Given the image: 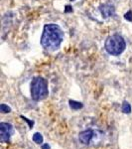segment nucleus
<instances>
[{
    "mask_svg": "<svg viewBox=\"0 0 132 149\" xmlns=\"http://www.w3.org/2000/svg\"><path fill=\"white\" fill-rule=\"evenodd\" d=\"M64 40V32L59 25L50 23L44 26L41 37V45L49 51H56Z\"/></svg>",
    "mask_w": 132,
    "mask_h": 149,
    "instance_id": "obj_1",
    "label": "nucleus"
},
{
    "mask_svg": "<svg viewBox=\"0 0 132 149\" xmlns=\"http://www.w3.org/2000/svg\"><path fill=\"white\" fill-rule=\"evenodd\" d=\"M49 95L48 83L42 77H36L31 83V97L36 102L46 98Z\"/></svg>",
    "mask_w": 132,
    "mask_h": 149,
    "instance_id": "obj_2",
    "label": "nucleus"
},
{
    "mask_svg": "<svg viewBox=\"0 0 132 149\" xmlns=\"http://www.w3.org/2000/svg\"><path fill=\"white\" fill-rule=\"evenodd\" d=\"M105 50L107 53L112 56H119L120 54L124 52L126 48L125 40L121 37L120 35L115 34L112 36H109L105 41Z\"/></svg>",
    "mask_w": 132,
    "mask_h": 149,
    "instance_id": "obj_3",
    "label": "nucleus"
},
{
    "mask_svg": "<svg viewBox=\"0 0 132 149\" xmlns=\"http://www.w3.org/2000/svg\"><path fill=\"white\" fill-rule=\"evenodd\" d=\"M13 134V126L7 122L0 123V140L1 142H8Z\"/></svg>",
    "mask_w": 132,
    "mask_h": 149,
    "instance_id": "obj_4",
    "label": "nucleus"
},
{
    "mask_svg": "<svg viewBox=\"0 0 132 149\" xmlns=\"http://www.w3.org/2000/svg\"><path fill=\"white\" fill-rule=\"evenodd\" d=\"M94 138V131L92 129H88V130H83L80 132L79 134V140L83 145H88Z\"/></svg>",
    "mask_w": 132,
    "mask_h": 149,
    "instance_id": "obj_5",
    "label": "nucleus"
},
{
    "mask_svg": "<svg viewBox=\"0 0 132 149\" xmlns=\"http://www.w3.org/2000/svg\"><path fill=\"white\" fill-rule=\"evenodd\" d=\"M99 11L101 13L102 17L104 18H108L114 15L115 13V8L113 5L111 4H104V5H100Z\"/></svg>",
    "mask_w": 132,
    "mask_h": 149,
    "instance_id": "obj_6",
    "label": "nucleus"
},
{
    "mask_svg": "<svg viewBox=\"0 0 132 149\" xmlns=\"http://www.w3.org/2000/svg\"><path fill=\"white\" fill-rule=\"evenodd\" d=\"M69 107L74 110L81 109H83V103L80 102H76V100H69Z\"/></svg>",
    "mask_w": 132,
    "mask_h": 149,
    "instance_id": "obj_7",
    "label": "nucleus"
},
{
    "mask_svg": "<svg viewBox=\"0 0 132 149\" xmlns=\"http://www.w3.org/2000/svg\"><path fill=\"white\" fill-rule=\"evenodd\" d=\"M121 110L123 113L125 114H129L131 112V105L129 104V102H123L122 103V107H121Z\"/></svg>",
    "mask_w": 132,
    "mask_h": 149,
    "instance_id": "obj_8",
    "label": "nucleus"
},
{
    "mask_svg": "<svg viewBox=\"0 0 132 149\" xmlns=\"http://www.w3.org/2000/svg\"><path fill=\"white\" fill-rule=\"evenodd\" d=\"M43 140H44V138H43L42 134L39 133V132H36V133H34V135H33V141H34L35 143L42 144Z\"/></svg>",
    "mask_w": 132,
    "mask_h": 149,
    "instance_id": "obj_9",
    "label": "nucleus"
},
{
    "mask_svg": "<svg viewBox=\"0 0 132 149\" xmlns=\"http://www.w3.org/2000/svg\"><path fill=\"white\" fill-rule=\"evenodd\" d=\"M0 111H1L2 113H8V112L11 111V109L8 107V105L2 103V104L0 105Z\"/></svg>",
    "mask_w": 132,
    "mask_h": 149,
    "instance_id": "obj_10",
    "label": "nucleus"
},
{
    "mask_svg": "<svg viewBox=\"0 0 132 149\" xmlns=\"http://www.w3.org/2000/svg\"><path fill=\"white\" fill-rule=\"evenodd\" d=\"M124 18L128 21H132V11H128L127 13L124 15Z\"/></svg>",
    "mask_w": 132,
    "mask_h": 149,
    "instance_id": "obj_11",
    "label": "nucleus"
},
{
    "mask_svg": "<svg viewBox=\"0 0 132 149\" xmlns=\"http://www.w3.org/2000/svg\"><path fill=\"white\" fill-rule=\"evenodd\" d=\"M21 118H23V120H25L26 122H28V123H29V126H30V128H32V126L34 125V122H33V121H30L28 118H26V117H24L23 115H21Z\"/></svg>",
    "mask_w": 132,
    "mask_h": 149,
    "instance_id": "obj_12",
    "label": "nucleus"
},
{
    "mask_svg": "<svg viewBox=\"0 0 132 149\" xmlns=\"http://www.w3.org/2000/svg\"><path fill=\"white\" fill-rule=\"evenodd\" d=\"M42 149H51V147H50L49 144L46 143V144H43L42 145Z\"/></svg>",
    "mask_w": 132,
    "mask_h": 149,
    "instance_id": "obj_13",
    "label": "nucleus"
},
{
    "mask_svg": "<svg viewBox=\"0 0 132 149\" xmlns=\"http://www.w3.org/2000/svg\"><path fill=\"white\" fill-rule=\"evenodd\" d=\"M71 1H75V0H71Z\"/></svg>",
    "mask_w": 132,
    "mask_h": 149,
    "instance_id": "obj_14",
    "label": "nucleus"
}]
</instances>
